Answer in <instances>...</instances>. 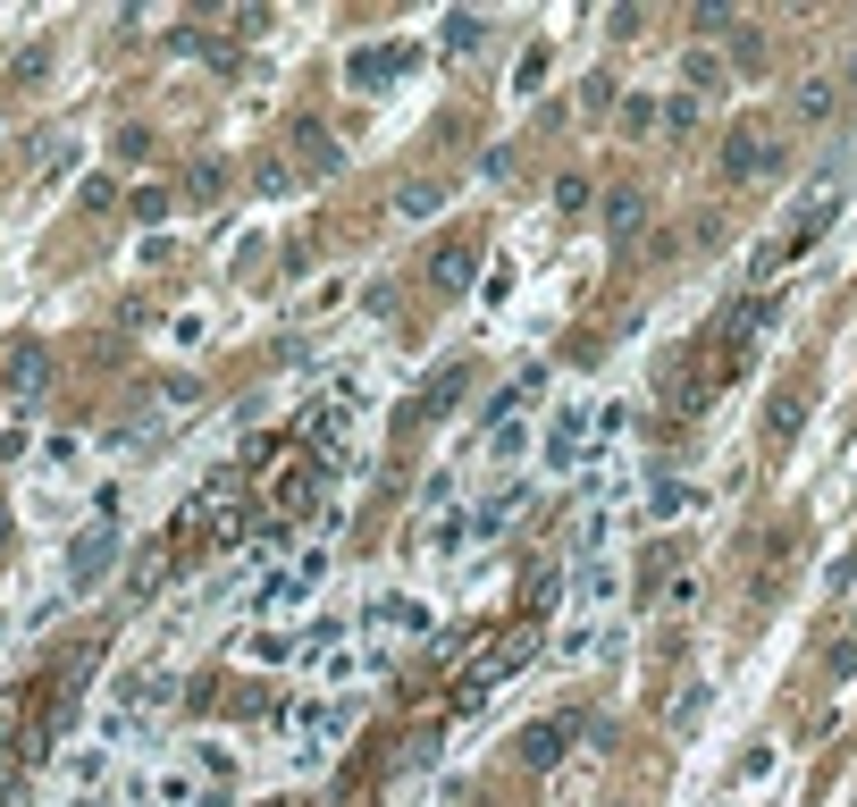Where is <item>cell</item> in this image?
Masks as SVG:
<instances>
[{
    "mask_svg": "<svg viewBox=\"0 0 857 807\" xmlns=\"http://www.w3.org/2000/svg\"><path fill=\"white\" fill-rule=\"evenodd\" d=\"M798 420H807V395H773V420H765L757 438H765V446H791Z\"/></svg>",
    "mask_w": 857,
    "mask_h": 807,
    "instance_id": "8992f818",
    "label": "cell"
},
{
    "mask_svg": "<svg viewBox=\"0 0 857 807\" xmlns=\"http://www.w3.org/2000/svg\"><path fill=\"white\" fill-rule=\"evenodd\" d=\"M791 168V143L773 127H731L723 135V177H740V186H757V177H782Z\"/></svg>",
    "mask_w": 857,
    "mask_h": 807,
    "instance_id": "6da1fadb",
    "label": "cell"
},
{
    "mask_svg": "<svg viewBox=\"0 0 857 807\" xmlns=\"http://www.w3.org/2000/svg\"><path fill=\"white\" fill-rule=\"evenodd\" d=\"M160 572H168V555H143V564H135V572H127V597H143V589H152Z\"/></svg>",
    "mask_w": 857,
    "mask_h": 807,
    "instance_id": "7c38bea8",
    "label": "cell"
},
{
    "mask_svg": "<svg viewBox=\"0 0 857 807\" xmlns=\"http://www.w3.org/2000/svg\"><path fill=\"white\" fill-rule=\"evenodd\" d=\"M681 76H690V101H706L715 85H723V60H715V51H690V60H681Z\"/></svg>",
    "mask_w": 857,
    "mask_h": 807,
    "instance_id": "ba28073f",
    "label": "cell"
},
{
    "mask_svg": "<svg viewBox=\"0 0 857 807\" xmlns=\"http://www.w3.org/2000/svg\"><path fill=\"white\" fill-rule=\"evenodd\" d=\"M9 379H17V388H42V345H17V354H9Z\"/></svg>",
    "mask_w": 857,
    "mask_h": 807,
    "instance_id": "8fae6325",
    "label": "cell"
},
{
    "mask_svg": "<svg viewBox=\"0 0 857 807\" xmlns=\"http://www.w3.org/2000/svg\"><path fill=\"white\" fill-rule=\"evenodd\" d=\"M463 278H471V253H463V244H454V253L438 261V287H463Z\"/></svg>",
    "mask_w": 857,
    "mask_h": 807,
    "instance_id": "4fadbf2b",
    "label": "cell"
},
{
    "mask_svg": "<svg viewBox=\"0 0 857 807\" xmlns=\"http://www.w3.org/2000/svg\"><path fill=\"white\" fill-rule=\"evenodd\" d=\"M0 547H9V505H0Z\"/></svg>",
    "mask_w": 857,
    "mask_h": 807,
    "instance_id": "2e32d148",
    "label": "cell"
},
{
    "mask_svg": "<svg viewBox=\"0 0 857 807\" xmlns=\"http://www.w3.org/2000/svg\"><path fill=\"white\" fill-rule=\"evenodd\" d=\"M110 564H118V539H110V530H85V539L67 547V572H76V581H101Z\"/></svg>",
    "mask_w": 857,
    "mask_h": 807,
    "instance_id": "277c9868",
    "label": "cell"
},
{
    "mask_svg": "<svg viewBox=\"0 0 857 807\" xmlns=\"http://www.w3.org/2000/svg\"><path fill=\"white\" fill-rule=\"evenodd\" d=\"M832 110H841V76H832V67H807V76L791 85V118L798 127H824Z\"/></svg>",
    "mask_w": 857,
    "mask_h": 807,
    "instance_id": "7a4b0ae2",
    "label": "cell"
},
{
    "mask_svg": "<svg viewBox=\"0 0 857 807\" xmlns=\"http://www.w3.org/2000/svg\"><path fill=\"white\" fill-rule=\"evenodd\" d=\"M605 227L631 244V236H647V194H614V211H605Z\"/></svg>",
    "mask_w": 857,
    "mask_h": 807,
    "instance_id": "52a82bcc",
    "label": "cell"
},
{
    "mask_svg": "<svg viewBox=\"0 0 857 807\" xmlns=\"http://www.w3.org/2000/svg\"><path fill=\"white\" fill-rule=\"evenodd\" d=\"M849 673H857V631H849L841 647H832V681H849Z\"/></svg>",
    "mask_w": 857,
    "mask_h": 807,
    "instance_id": "9a60e30c",
    "label": "cell"
},
{
    "mask_svg": "<svg viewBox=\"0 0 857 807\" xmlns=\"http://www.w3.org/2000/svg\"><path fill=\"white\" fill-rule=\"evenodd\" d=\"M614 127H622V135L656 127V101H647V93H631V101H622V110H614Z\"/></svg>",
    "mask_w": 857,
    "mask_h": 807,
    "instance_id": "9c48e42d",
    "label": "cell"
},
{
    "mask_svg": "<svg viewBox=\"0 0 857 807\" xmlns=\"http://www.w3.org/2000/svg\"><path fill=\"white\" fill-rule=\"evenodd\" d=\"M555 211L580 219V211H589V177H555Z\"/></svg>",
    "mask_w": 857,
    "mask_h": 807,
    "instance_id": "30bf717a",
    "label": "cell"
},
{
    "mask_svg": "<svg viewBox=\"0 0 857 807\" xmlns=\"http://www.w3.org/2000/svg\"><path fill=\"white\" fill-rule=\"evenodd\" d=\"M294 135H303V161H312V168H337V152L319 143V127H294Z\"/></svg>",
    "mask_w": 857,
    "mask_h": 807,
    "instance_id": "5bb4252c",
    "label": "cell"
},
{
    "mask_svg": "<svg viewBox=\"0 0 857 807\" xmlns=\"http://www.w3.org/2000/svg\"><path fill=\"white\" fill-rule=\"evenodd\" d=\"M312 496H319V463H312V446L278 454V514H303Z\"/></svg>",
    "mask_w": 857,
    "mask_h": 807,
    "instance_id": "3957f363",
    "label": "cell"
},
{
    "mask_svg": "<svg viewBox=\"0 0 857 807\" xmlns=\"http://www.w3.org/2000/svg\"><path fill=\"white\" fill-rule=\"evenodd\" d=\"M564 748H571V723H530L521 732V766H555Z\"/></svg>",
    "mask_w": 857,
    "mask_h": 807,
    "instance_id": "5b68a950",
    "label": "cell"
}]
</instances>
